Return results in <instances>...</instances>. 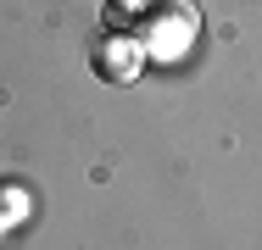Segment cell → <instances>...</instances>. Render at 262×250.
<instances>
[{
    "mask_svg": "<svg viewBox=\"0 0 262 250\" xmlns=\"http://www.w3.org/2000/svg\"><path fill=\"white\" fill-rule=\"evenodd\" d=\"M134 34H140L145 56L173 61V56H184V50L195 45V34H201V11H195V0H151V11L140 17Z\"/></svg>",
    "mask_w": 262,
    "mask_h": 250,
    "instance_id": "cell-1",
    "label": "cell"
},
{
    "mask_svg": "<svg viewBox=\"0 0 262 250\" xmlns=\"http://www.w3.org/2000/svg\"><path fill=\"white\" fill-rule=\"evenodd\" d=\"M140 67H145V45H140V34L134 28H112L101 34L95 45H90V72L101 78V84H134L140 78Z\"/></svg>",
    "mask_w": 262,
    "mask_h": 250,
    "instance_id": "cell-2",
    "label": "cell"
}]
</instances>
